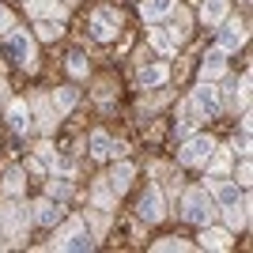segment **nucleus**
Masks as SVG:
<instances>
[{
	"mask_svg": "<svg viewBox=\"0 0 253 253\" xmlns=\"http://www.w3.org/2000/svg\"><path fill=\"white\" fill-rule=\"evenodd\" d=\"M181 215H185V219L189 223H211L215 219V204H211V197L204 189H189L185 193V201H181Z\"/></svg>",
	"mask_w": 253,
	"mask_h": 253,
	"instance_id": "obj_1",
	"label": "nucleus"
},
{
	"mask_svg": "<svg viewBox=\"0 0 253 253\" xmlns=\"http://www.w3.org/2000/svg\"><path fill=\"white\" fill-rule=\"evenodd\" d=\"M211 151H215V140L211 136H185V148L178 151V159L185 167H197V163H208Z\"/></svg>",
	"mask_w": 253,
	"mask_h": 253,
	"instance_id": "obj_2",
	"label": "nucleus"
},
{
	"mask_svg": "<svg viewBox=\"0 0 253 253\" xmlns=\"http://www.w3.org/2000/svg\"><path fill=\"white\" fill-rule=\"evenodd\" d=\"M117 27H121V15H117L114 8H98L95 15H91V31H95L98 42H114Z\"/></svg>",
	"mask_w": 253,
	"mask_h": 253,
	"instance_id": "obj_3",
	"label": "nucleus"
},
{
	"mask_svg": "<svg viewBox=\"0 0 253 253\" xmlns=\"http://www.w3.org/2000/svg\"><path fill=\"white\" fill-rule=\"evenodd\" d=\"M4 53H8L15 64H31V61H34V42L27 38V31H8Z\"/></svg>",
	"mask_w": 253,
	"mask_h": 253,
	"instance_id": "obj_4",
	"label": "nucleus"
},
{
	"mask_svg": "<svg viewBox=\"0 0 253 253\" xmlns=\"http://www.w3.org/2000/svg\"><path fill=\"white\" fill-rule=\"evenodd\" d=\"M193 106L201 110V117H215V114H219V95H215L211 80H204V84L193 91Z\"/></svg>",
	"mask_w": 253,
	"mask_h": 253,
	"instance_id": "obj_5",
	"label": "nucleus"
},
{
	"mask_svg": "<svg viewBox=\"0 0 253 253\" xmlns=\"http://www.w3.org/2000/svg\"><path fill=\"white\" fill-rule=\"evenodd\" d=\"M140 219L144 223H159L163 219V193L155 189V185H148V193H144V197H140Z\"/></svg>",
	"mask_w": 253,
	"mask_h": 253,
	"instance_id": "obj_6",
	"label": "nucleus"
},
{
	"mask_svg": "<svg viewBox=\"0 0 253 253\" xmlns=\"http://www.w3.org/2000/svg\"><path fill=\"white\" fill-rule=\"evenodd\" d=\"M53 246H57V250H91V246H95V234L84 231L80 223H72V227H68V234H64V238H57Z\"/></svg>",
	"mask_w": 253,
	"mask_h": 253,
	"instance_id": "obj_7",
	"label": "nucleus"
},
{
	"mask_svg": "<svg viewBox=\"0 0 253 253\" xmlns=\"http://www.w3.org/2000/svg\"><path fill=\"white\" fill-rule=\"evenodd\" d=\"M23 223H27V208H23V204H4V208H0V227H4V234L19 238Z\"/></svg>",
	"mask_w": 253,
	"mask_h": 253,
	"instance_id": "obj_8",
	"label": "nucleus"
},
{
	"mask_svg": "<svg viewBox=\"0 0 253 253\" xmlns=\"http://www.w3.org/2000/svg\"><path fill=\"white\" fill-rule=\"evenodd\" d=\"M34 219L42 223V227H57L61 223V215H64V208H61V201H53V197H45V201H38L34 204V211H31Z\"/></svg>",
	"mask_w": 253,
	"mask_h": 253,
	"instance_id": "obj_9",
	"label": "nucleus"
},
{
	"mask_svg": "<svg viewBox=\"0 0 253 253\" xmlns=\"http://www.w3.org/2000/svg\"><path fill=\"white\" fill-rule=\"evenodd\" d=\"M223 72H227V49H211L201 64V76L204 80H219Z\"/></svg>",
	"mask_w": 253,
	"mask_h": 253,
	"instance_id": "obj_10",
	"label": "nucleus"
},
{
	"mask_svg": "<svg viewBox=\"0 0 253 253\" xmlns=\"http://www.w3.org/2000/svg\"><path fill=\"white\" fill-rule=\"evenodd\" d=\"M27 11H31L34 19H61L64 8L57 0H27Z\"/></svg>",
	"mask_w": 253,
	"mask_h": 253,
	"instance_id": "obj_11",
	"label": "nucleus"
},
{
	"mask_svg": "<svg viewBox=\"0 0 253 253\" xmlns=\"http://www.w3.org/2000/svg\"><path fill=\"white\" fill-rule=\"evenodd\" d=\"M242 42H246V27H242V23H227V27H219V49H238Z\"/></svg>",
	"mask_w": 253,
	"mask_h": 253,
	"instance_id": "obj_12",
	"label": "nucleus"
},
{
	"mask_svg": "<svg viewBox=\"0 0 253 253\" xmlns=\"http://www.w3.org/2000/svg\"><path fill=\"white\" fill-rule=\"evenodd\" d=\"M227 167H231V151H227V148H215V151L208 155V178H211V181L227 178Z\"/></svg>",
	"mask_w": 253,
	"mask_h": 253,
	"instance_id": "obj_13",
	"label": "nucleus"
},
{
	"mask_svg": "<svg viewBox=\"0 0 253 253\" xmlns=\"http://www.w3.org/2000/svg\"><path fill=\"white\" fill-rule=\"evenodd\" d=\"M246 223H250V204L238 197L234 204H227V227H231V231H242Z\"/></svg>",
	"mask_w": 253,
	"mask_h": 253,
	"instance_id": "obj_14",
	"label": "nucleus"
},
{
	"mask_svg": "<svg viewBox=\"0 0 253 253\" xmlns=\"http://www.w3.org/2000/svg\"><path fill=\"white\" fill-rule=\"evenodd\" d=\"M201 19L208 23V27H219V23L227 19V0H204V8H201Z\"/></svg>",
	"mask_w": 253,
	"mask_h": 253,
	"instance_id": "obj_15",
	"label": "nucleus"
},
{
	"mask_svg": "<svg viewBox=\"0 0 253 253\" xmlns=\"http://www.w3.org/2000/svg\"><path fill=\"white\" fill-rule=\"evenodd\" d=\"M8 121L15 132H27L31 128V110H27V102H8Z\"/></svg>",
	"mask_w": 253,
	"mask_h": 253,
	"instance_id": "obj_16",
	"label": "nucleus"
},
{
	"mask_svg": "<svg viewBox=\"0 0 253 253\" xmlns=\"http://www.w3.org/2000/svg\"><path fill=\"white\" fill-rule=\"evenodd\" d=\"M151 45H155L159 53H174L178 49V34L170 31V27H155V31H151Z\"/></svg>",
	"mask_w": 253,
	"mask_h": 253,
	"instance_id": "obj_17",
	"label": "nucleus"
},
{
	"mask_svg": "<svg viewBox=\"0 0 253 253\" xmlns=\"http://www.w3.org/2000/svg\"><path fill=\"white\" fill-rule=\"evenodd\" d=\"M201 246H204V250H227V246H231V234H227V231H215V227H208V223H204Z\"/></svg>",
	"mask_w": 253,
	"mask_h": 253,
	"instance_id": "obj_18",
	"label": "nucleus"
},
{
	"mask_svg": "<svg viewBox=\"0 0 253 253\" xmlns=\"http://www.w3.org/2000/svg\"><path fill=\"white\" fill-rule=\"evenodd\" d=\"M128 181H132V163H121V167H114V174L106 178V185H110L114 193H125Z\"/></svg>",
	"mask_w": 253,
	"mask_h": 253,
	"instance_id": "obj_19",
	"label": "nucleus"
},
{
	"mask_svg": "<svg viewBox=\"0 0 253 253\" xmlns=\"http://www.w3.org/2000/svg\"><path fill=\"white\" fill-rule=\"evenodd\" d=\"M170 8H174V0H144L140 15L144 19H163V15H170Z\"/></svg>",
	"mask_w": 253,
	"mask_h": 253,
	"instance_id": "obj_20",
	"label": "nucleus"
},
{
	"mask_svg": "<svg viewBox=\"0 0 253 253\" xmlns=\"http://www.w3.org/2000/svg\"><path fill=\"white\" fill-rule=\"evenodd\" d=\"M91 155H95V159L114 155V140L106 136V132H91Z\"/></svg>",
	"mask_w": 253,
	"mask_h": 253,
	"instance_id": "obj_21",
	"label": "nucleus"
},
{
	"mask_svg": "<svg viewBox=\"0 0 253 253\" xmlns=\"http://www.w3.org/2000/svg\"><path fill=\"white\" fill-rule=\"evenodd\" d=\"M163 80H167V68H163V64H148V68H140V84H144V87H159Z\"/></svg>",
	"mask_w": 253,
	"mask_h": 253,
	"instance_id": "obj_22",
	"label": "nucleus"
},
{
	"mask_svg": "<svg viewBox=\"0 0 253 253\" xmlns=\"http://www.w3.org/2000/svg\"><path fill=\"white\" fill-rule=\"evenodd\" d=\"M215 201H219L223 208H227V204H234V201H238V185L219 178V185H215Z\"/></svg>",
	"mask_w": 253,
	"mask_h": 253,
	"instance_id": "obj_23",
	"label": "nucleus"
},
{
	"mask_svg": "<svg viewBox=\"0 0 253 253\" xmlns=\"http://www.w3.org/2000/svg\"><path fill=\"white\" fill-rule=\"evenodd\" d=\"M53 106L61 110V114H68L76 106V87H57V95H53Z\"/></svg>",
	"mask_w": 253,
	"mask_h": 253,
	"instance_id": "obj_24",
	"label": "nucleus"
},
{
	"mask_svg": "<svg viewBox=\"0 0 253 253\" xmlns=\"http://www.w3.org/2000/svg\"><path fill=\"white\" fill-rule=\"evenodd\" d=\"M170 15H174V19H170V23H174L170 31H174V34L181 38V34L189 31V11H185V8H178V11H174V8H170Z\"/></svg>",
	"mask_w": 253,
	"mask_h": 253,
	"instance_id": "obj_25",
	"label": "nucleus"
},
{
	"mask_svg": "<svg viewBox=\"0 0 253 253\" xmlns=\"http://www.w3.org/2000/svg\"><path fill=\"white\" fill-rule=\"evenodd\" d=\"M49 197L53 201H68V197H72V185H68L64 178H53L49 181Z\"/></svg>",
	"mask_w": 253,
	"mask_h": 253,
	"instance_id": "obj_26",
	"label": "nucleus"
},
{
	"mask_svg": "<svg viewBox=\"0 0 253 253\" xmlns=\"http://www.w3.org/2000/svg\"><path fill=\"white\" fill-rule=\"evenodd\" d=\"M19 189H23V170H8V174H4V193L15 197Z\"/></svg>",
	"mask_w": 253,
	"mask_h": 253,
	"instance_id": "obj_27",
	"label": "nucleus"
},
{
	"mask_svg": "<svg viewBox=\"0 0 253 253\" xmlns=\"http://www.w3.org/2000/svg\"><path fill=\"white\" fill-rule=\"evenodd\" d=\"M110 204H114V189L106 181H98L95 185V208H110Z\"/></svg>",
	"mask_w": 253,
	"mask_h": 253,
	"instance_id": "obj_28",
	"label": "nucleus"
},
{
	"mask_svg": "<svg viewBox=\"0 0 253 253\" xmlns=\"http://www.w3.org/2000/svg\"><path fill=\"white\" fill-rule=\"evenodd\" d=\"M155 250L159 253H170V250H189V242H185V238H159V242H155Z\"/></svg>",
	"mask_w": 253,
	"mask_h": 253,
	"instance_id": "obj_29",
	"label": "nucleus"
},
{
	"mask_svg": "<svg viewBox=\"0 0 253 253\" xmlns=\"http://www.w3.org/2000/svg\"><path fill=\"white\" fill-rule=\"evenodd\" d=\"M68 72L72 76H87V57L84 53H68Z\"/></svg>",
	"mask_w": 253,
	"mask_h": 253,
	"instance_id": "obj_30",
	"label": "nucleus"
},
{
	"mask_svg": "<svg viewBox=\"0 0 253 253\" xmlns=\"http://www.w3.org/2000/svg\"><path fill=\"white\" fill-rule=\"evenodd\" d=\"M38 34H42V38H57V34H61L57 19H38Z\"/></svg>",
	"mask_w": 253,
	"mask_h": 253,
	"instance_id": "obj_31",
	"label": "nucleus"
},
{
	"mask_svg": "<svg viewBox=\"0 0 253 253\" xmlns=\"http://www.w3.org/2000/svg\"><path fill=\"white\" fill-rule=\"evenodd\" d=\"M38 117H42V121H38L42 128H49V125H53V114H49V102H45V98H38Z\"/></svg>",
	"mask_w": 253,
	"mask_h": 253,
	"instance_id": "obj_32",
	"label": "nucleus"
},
{
	"mask_svg": "<svg viewBox=\"0 0 253 253\" xmlns=\"http://www.w3.org/2000/svg\"><path fill=\"white\" fill-rule=\"evenodd\" d=\"M53 170H61V174H68V170H72V159H68V155L53 159Z\"/></svg>",
	"mask_w": 253,
	"mask_h": 253,
	"instance_id": "obj_33",
	"label": "nucleus"
},
{
	"mask_svg": "<svg viewBox=\"0 0 253 253\" xmlns=\"http://www.w3.org/2000/svg\"><path fill=\"white\" fill-rule=\"evenodd\" d=\"M4 31H11V11L8 8H0V34Z\"/></svg>",
	"mask_w": 253,
	"mask_h": 253,
	"instance_id": "obj_34",
	"label": "nucleus"
},
{
	"mask_svg": "<svg viewBox=\"0 0 253 253\" xmlns=\"http://www.w3.org/2000/svg\"><path fill=\"white\" fill-rule=\"evenodd\" d=\"M64 4H72V0H64Z\"/></svg>",
	"mask_w": 253,
	"mask_h": 253,
	"instance_id": "obj_35",
	"label": "nucleus"
}]
</instances>
